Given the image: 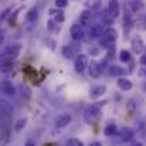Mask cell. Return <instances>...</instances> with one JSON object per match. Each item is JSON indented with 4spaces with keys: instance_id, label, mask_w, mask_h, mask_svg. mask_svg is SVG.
<instances>
[{
    "instance_id": "cell-2",
    "label": "cell",
    "mask_w": 146,
    "mask_h": 146,
    "mask_svg": "<svg viewBox=\"0 0 146 146\" xmlns=\"http://www.w3.org/2000/svg\"><path fill=\"white\" fill-rule=\"evenodd\" d=\"M116 38H118V31L112 27L106 29L104 36L99 38V47H104L105 50H111L115 43H116Z\"/></svg>"
},
{
    "instance_id": "cell-22",
    "label": "cell",
    "mask_w": 146,
    "mask_h": 146,
    "mask_svg": "<svg viewBox=\"0 0 146 146\" xmlns=\"http://www.w3.org/2000/svg\"><path fill=\"white\" fill-rule=\"evenodd\" d=\"M116 132H118V126H116L115 123H108V125L104 128V135H105V136H113Z\"/></svg>"
},
{
    "instance_id": "cell-8",
    "label": "cell",
    "mask_w": 146,
    "mask_h": 146,
    "mask_svg": "<svg viewBox=\"0 0 146 146\" xmlns=\"http://www.w3.org/2000/svg\"><path fill=\"white\" fill-rule=\"evenodd\" d=\"M1 94L9 98L14 97L16 95V88H14L13 82H10V81H1Z\"/></svg>"
},
{
    "instance_id": "cell-30",
    "label": "cell",
    "mask_w": 146,
    "mask_h": 146,
    "mask_svg": "<svg viewBox=\"0 0 146 146\" xmlns=\"http://www.w3.org/2000/svg\"><path fill=\"white\" fill-rule=\"evenodd\" d=\"M10 11H11V7H7V9H4V10L1 11V16H0V19H1V21H3V20H6V19L9 17V14H10Z\"/></svg>"
},
{
    "instance_id": "cell-29",
    "label": "cell",
    "mask_w": 146,
    "mask_h": 146,
    "mask_svg": "<svg viewBox=\"0 0 146 146\" xmlns=\"http://www.w3.org/2000/svg\"><path fill=\"white\" fill-rule=\"evenodd\" d=\"M57 9H65L68 6V0H54Z\"/></svg>"
},
{
    "instance_id": "cell-12",
    "label": "cell",
    "mask_w": 146,
    "mask_h": 146,
    "mask_svg": "<svg viewBox=\"0 0 146 146\" xmlns=\"http://www.w3.org/2000/svg\"><path fill=\"white\" fill-rule=\"evenodd\" d=\"M105 30H104V26L102 24H92L91 29H90V37L91 38H101L104 36Z\"/></svg>"
},
{
    "instance_id": "cell-28",
    "label": "cell",
    "mask_w": 146,
    "mask_h": 146,
    "mask_svg": "<svg viewBox=\"0 0 146 146\" xmlns=\"http://www.w3.org/2000/svg\"><path fill=\"white\" fill-rule=\"evenodd\" d=\"M20 10H21V9H17L14 13H11V16H10V19H9V24H10V26H13V24L16 23V19H17V16H19Z\"/></svg>"
},
{
    "instance_id": "cell-26",
    "label": "cell",
    "mask_w": 146,
    "mask_h": 146,
    "mask_svg": "<svg viewBox=\"0 0 146 146\" xmlns=\"http://www.w3.org/2000/svg\"><path fill=\"white\" fill-rule=\"evenodd\" d=\"M65 146H84V143L77 138H70L65 141Z\"/></svg>"
},
{
    "instance_id": "cell-3",
    "label": "cell",
    "mask_w": 146,
    "mask_h": 146,
    "mask_svg": "<svg viewBox=\"0 0 146 146\" xmlns=\"http://www.w3.org/2000/svg\"><path fill=\"white\" fill-rule=\"evenodd\" d=\"M87 65H88V55L87 54H78L75 57V60H74V68H75V71L78 74H81V72L85 71Z\"/></svg>"
},
{
    "instance_id": "cell-5",
    "label": "cell",
    "mask_w": 146,
    "mask_h": 146,
    "mask_svg": "<svg viewBox=\"0 0 146 146\" xmlns=\"http://www.w3.org/2000/svg\"><path fill=\"white\" fill-rule=\"evenodd\" d=\"M131 48L133 52H136V54H141L143 50H145V43H143V40H142V37L141 36H133L132 37V40H131Z\"/></svg>"
},
{
    "instance_id": "cell-31",
    "label": "cell",
    "mask_w": 146,
    "mask_h": 146,
    "mask_svg": "<svg viewBox=\"0 0 146 146\" xmlns=\"http://www.w3.org/2000/svg\"><path fill=\"white\" fill-rule=\"evenodd\" d=\"M95 48H97V47H91V48H90V54H92V55H98V52H99V51L95 50Z\"/></svg>"
},
{
    "instance_id": "cell-7",
    "label": "cell",
    "mask_w": 146,
    "mask_h": 146,
    "mask_svg": "<svg viewBox=\"0 0 146 146\" xmlns=\"http://www.w3.org/2000/svg\"><path fill=\"white\" fill-rule=\"evenodd\" d=\"M20 52V46L19 44H13V46H7L6 48L3 50L1 55L6 58H16Z\"/></svg>"
},
{
    "instance_id": "cell-32",
    "label": "cell",
    "mask_w": 146,
    "mask_h": 146,
    "mask_svg": "<svg viewBox=\"0 0 146 146\" xmlns=\"http://www.w3.org/2000/svg\"><path fill=\"white\" fill-rule=\"evenodd\" d=\"M24 146H37V145H36V142H34V141H31V139H30V141H27V142L24 143Z\"/></svg>"
},
{
    "instance_id": "cell-20",
    "label": "cell",
    "mask_w": 146,
    "mask_h": 146,
    "mask_svg": "<svg viewBox=\"0 0 146 146\" xmlns=\"http://www.w3.org/2000/svg\"><path fill=\"white\" fill-rule=\"evenodd\" d=\"M125 72H126V70H123V68H121L118 65H111L109 67V75L111 77H119V75H123Z\"/></svg>"
},
{
    "instance_id": "cell-33",
    "label": "cell",
    "mask_w": 146,
    "mask_h": 146,
    "mask_svg": "<svg viewBox=\"0 0 146 146\" xmlns=\"http://www.w3.org/2000/svg\"><path fill=\"white\" fill-rule=\"evenodd\" d=\"M139 61H141V64H142V65H146V54H143V55L141 57V60H139Z\"/></svg>"
},
{
    "instance_id": "cell-9",
    "label": "cell",
    "mask_w": 146,
    "mask_h": 146,
    "mask_svg": "<svg viewBox=\"0 0 146 146\" xmlns=\"http://www.w3.org/2000/svg\"><path fill=\"white\" fill-rule=\"evenodd\" d=\"M88 70H90L88 72H90V75H91L92 78H99L101 74H102V67H101V64H99L98 61H95V60L91 61Z\"/></svg>"
},
{
    "instance_id": "cell-10",
    "label": "cell",
    "mask_w": 146,
    "mask_h": 146,
    "mask_svg": "<svg viewBox=\"0 0 146 146\" xmlns=\"http://www.w3.org/2000/svg\"><path fill=\"white\" fill-rule=\"evenodd\" d=\"M106 10L109 11V14H111L113 19L119 17V14H121V7H119L118 0H111L109 4H108V7H106Z\"/></svg>"
},
{
    "instance_id": "cell-4",
    "label": "cell",
    "mask_w": 146,
    "mask_h": 146,
    "mask_svg": "<svg viewBox=\"0 0 146 146\" xmlns=\"http://www.w3.org/2000/svg\"><path fill=\"white\" fill-rule=\"evenodd\" d=\"M70 34L74 41H81L85 37V29L82 24H72L70 29Z\"/></svg>"
},
{
    "instance_id": "cell-15",
    "label": "cell",
    "mask_w": 146,
    "mask_h": 146,
    "mask_svg": "<svg viewBox=\"0 0 146 146\" xmlns=\"http://www.w3.org/2000/svg\"><path fill=\"white\" fill-rule=\"evenodd\" d=\"M119 138H121L122 142H131L133 139V131L129 129V128H123L119 132Z\"/></svg>"
},
{
    "instance_id": "cell-27",
    "label": "cell",
    "mask_w": 146,
    "mask_h": 146,
    "mask_svg": "<svg viewBox=\"0 0 146 146\" xmlns=\"http://www.w3.org/2000/svg\"><path fill=\"white\" fill-rule=\"evenodd\" d=\"M20 90H21V95H23V98L29 99V98L31 97V95H30V90H29V87H27V85H21V87H20Z\"/></svg>"
},
{
    "instance_id": "cell-38",
    "label": "cell",
    "mask_w": 146,
    "mask_h": 146,
    "mask_svg": "<svg viewBox=\"0 0 146 146\" xmlns=\"http://www.w3.org/2000/svg\"><path fill=\"white\" fill-rule=\"evenodd\" d=\"M97 1H98V3H99V0H97Z\"/></svg>"
},
{
    "instance_id": "cell-25",
    "label": "cell",
    "mask_w": 146,
    "mask_h": 146,
    "mask_svg": "<svg viewBox=\"0 0 146 146\" xmlns=\"http://www.w3.org/2000/svg\"><path fill=\"white\" fill-rule=\"evenodd\" d=\"M101 19H102V21H104V26H105V24H106V26H111V24L113 23V20H115V19L109 14V11H108V10H104V11H102Z\"/></svg>"
},
{
    "instance_id": "cell-16",
    "label": "cell",
    "mask_w": 146,
    "mask_h": 146,
    "mask_svg": "<svg viewBox=\"0 0 146 146\" xmlns=\"http://www.w3.org/2000/svg\"><path fill=\"white\" fill-rule=\"evenodd\" d=\"M143 4H145L143 0H128V6L132 13H138L139 10H142Z\"/></svg>"
},
{
    "instance_id": "cell-34",
    "label": "cell",
    "mask_w": 146,
    "mask_h": 146,
    "mask_svg": "<svg viewBox=\"0 0 146 146\" xmlns=\"http://www.w3.org/2000/svg\"><path fill=\"white\" fill-rule=\"evenodd\" d=\"M90 146H102V143H101V142H92Z\"/></svg>"
},
{
    "instance_id": "cell-1",
    "label": "cell",
    "mask_w": 146,
    "mask_h": 146,
    "mask_svg": "<svg viewBox=\"0 0 146 146\" xmlns=\"http://www.w3.org/2000/svg\"><path fill=\"white\" fill-rule=\"evenodd\" d=\"M105 102H98V104H92V105H90L85 111H84V115H82V119H84V122L85 123H88V125H92V123H95L98 119L101 118V115H102V111H101V108H102V105H104Z\"/></svg>"
},
{
    "instance_id": "cell-17",
    "label": "cell",
    "mask_w": 146,
    "mask_h": 146,
    "mask_svg": "<svg viewBox=\"0 0 146 146\" xmlns=\"http://www.w3.org/2000/svg\"><path fill=\"white\" fill-rule=\"evenodd\" d=\"M1 113L6 116V118H9V116H11L13 113H14V109H13V106L7 102V101H1Z\"/></svg>"
},
{
    "instance_id": "cell-23",
    "label": "cell",
    "mask_w": 146,
    "mask_h": 146,
    "mask_svg": "<svg viewBox=\"0 0 146 146\" xmlns=\"http://www.w3.org/2000/svg\"><path fill=\"white\" fill-rule=\"evenodd\" d=\"M26 125H27V118H20V119H17L16 121V123H14V132H21L24 128H26Z\"/></svg>"
},
{
    "instance_id": "cell-19",
    "label": "cell",
    "mask_w": 146,
    "mask_h": 146,
    "mask_svg": "<svg viewBox=\"0 0 146 146\" xmlns=\"http://www.w3.org/2000/svg\"><path fill=\"white\" fill-rule=\"evenodd\" d=\"M61 52H62V55H64L67 60H72L74 57H77L75 52H74V48H72L71 46H62V47H61Z\"/></svg>"
},
{
    "instance_id": "cell-11",
    "label": "cell",
    "mask_w": 146,
    "mask_h": 146,
    "mask_svg": "<svg viewBox=\"0 0 146 146\" xmlns=\"http://www.w3.org/2000/svg\"><path fill=\"white\" fill-rule=\"evenodd\" d=\"M116 85H118V88H119L121 91H125V92H126V91H131V90H132V87H133L132 81H131V80H128V78H125V77L118 78Z\"/></svg>"
},
{
    "instance_id": "cell-37",
    "label": "cell",
    "mask_w": 146,
    "mask_h": 146,
    "mask_svg": "<svg viewBox=\"0 0 146 146\" xmlns=\"http://www.w3.org/2000/svg\"><path fill=\"white\" fill-rule=\"evenodd\" d=\"M145 91H146V85H145Z\"/></svg>"
},
{
    "instance_id": "cell-21",
    "label": "cell",
    "mask_w": 146,
    "mask_h": 146,
    "mask_svg": "<svg viewBox=\"0 0 146 146\" xmlns=\"http://www.w3.org/2000/svg\"><path fill=\"white\" fill-rule=\"evenodd\" d=\"M91 17H92V13L90 10H84L80 16V20H81V24L82 26H88L90 21H91Z\"/></svg>"
},
{
    "instance_id": "cell-18",
    "label": "cell",
    "mask_w": 146,
    "mask_h": 146,
    "mask_svg": "<svg viewBox=\"0 0 146 146\" xmlns=\"http://www.w3.org/2000/svg\"><path fill=\"white\" fill-rule=\"evenodd\" d=\"M37 19H38V10H37L36 7L30 9V10L27 11V14H26V21H27V23H34Z\"/></svg>"
},
{
    "instance_id": "cell-13",
    "label": "cell",
    "mask_w": 146,
    "mask_h": 146,
    "mask_svg": "<svg viewBox=\"0 0 146 146\" xmlns=\"http://www.w3.org/2000/svg\"><path fill=\"white\" fill-rule=\"evenodd\" d=\"M105 92H106V87L105 85H95V87H92L90 90V97L92 99H98V98L102 97Z\"/></svg>"
},
{
    "instance_id": "cell-36",
    "label": "cell",
    "mask_w": 146,
    "mask_h": 146,
    "mask_svg": "<svg viewBox=\"0 0 146 146\" xmlns=\"http://www.w3.org/2000/svg\"><path fill=\"white\" fill-rule=\"evenodd\" d=\"M143 75H145V77H146V70H145V72H143Z\"/></svg>"
},
{
    "instance_id": "cell-24",
    "label": "cell",
    "mask_w": 146,
    "mask_h": 146,
    "mask_svg": "<svg viewBox=\"0 0 146 146\" xmlns=\"http://www.w3.org/2000/svg\"><path fill=\"white\" fill-rule=\"evenodd\" d=\"M119 60H121L122 62L129 64V62H132V54H131L128 50H122V51L119 52Z\"/></svg>"
},
{
    "instance_id": "cell-14",
    "label": "cell",
    "mask_w": 146,
    "mask_h": 146,
    "mask_svg": "<svg viewBox=\"0 0 146 146\" xmlns=\"http://www.w3.org/2000/svg\"><path fill=\"white\" fill-rule=\"evenodd\" d=\"M48 13L51 16H54V21H55L57 24L65 21V16H64V11H62L61 9H50Z\"/></svg>"
},
{
    "instance_id": "cell-6",
    "label": "cell",
    "mask_w": 146,
    "mask_h": 146,
    "mask_svg": "<svg viewBox=\"0 0 146 146\" xmlns=\"http://www.w3.org/2000/svg\"><path fill=\"white\" fill-rule=\"evenodd\" d=\"M71 121H72V116H71L70 113H61V115H58L57 119H55V128L62 129V128H65Z\"/></svg>"
},
{
    "instance_id": "cell-39",
    "label": "cell",
    "mask_w": 146,
    "mask_h": 146,
    "mask_svg": "<svg viewBox=\"0 0 146 146\" xmlns=\"http://www.w3.org/2000/svg\"><path fill=\"white\" fill-rule=\"evenodd\" d=\"M109 1H111V0H109Z\"/></svg>"
},
{
    "instance_id": "cell-35",
    "label": "cell",
    "mask_w": 146,
    "mask_h": 146,
    "mask_svg": "<svg viewBox=\"0 0 146 146\" xmlns=\"http://www.w3.org/2000/svg\"><path fill=\"white\" fill-rule=\"evenodd\" d=\"M132 146H143V145H142L141 142H133V143H132Z\"/></svg>"
}]
</instances>
